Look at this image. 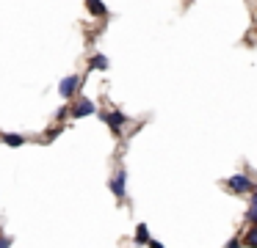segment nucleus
I'll use <instances>...</instances> for the list:
<instances>
[{"mask_svg":"<svg viewBox=\"0 0 257 248\" xmlns=\"http://www.w3.org/2000/svg\"><path fill=\"white\" fill-rule=\"evenodd\" d=\"M150 240H152V237H150V229L141 223L139 229H136V242H139V245H144V242H150Z\"/></svg>","mask_w":257,"mask_h":248,"instance_id":"nucleus-8","label":"nucleus"},{"mask_svg":"<svg viewBox=\"0 0 257 248\" xmlns=\"http://www.w3.org/2000/svg\"><path fill=\"white\" fill-rule=\"evenodd\" d=\"M89 69H108V58L105 55H94V58L89 61Z\"/></svg>","mask_w":257,"mask_h":248,"instance_id":"nucleus-9","label":"nucleus"},{"mask_svg":"<svg viewBox=\"0 0 257 248\" xmlns=\"http://www.w3.org/2000/svg\"><path fill=\"white\" fill-rule=\"evenodd\" d=\"M0 141L6 143V146H23L25 138L17 135V132H0Z\"/></svg>","mask_w":257,"mask_h":248,"instance_id":"nucleus-7","label":"nucleus"},{"mask_svg":"<svg viewBox=\"0 0 257 248\" xmlns=\"http://www.w3.org/2000/svg\"><path fill=\"white\" fill-rule=\"evenodd\" d=\"M0 245H12V237H0Z\"/></svg>","mask_w":257,"mask_h":248,"instance_id":"nucleus-12","label":"nucleus"},{"mask_svg":"<svg viewBox=\"0 0 257 248\" xmlns=\"http://www.w3.org/2000/svg\"><path fill=\"white\" fill-rule=\"evenodd\" d=\"M94 102L91 99H80V102H75V108H72V119H80V116H91L94 113Z\"/></svg>","mask_w":257,"mask_h":248,"instance_id":"nucleus-5","label":"nucleus"},{"mask_svg":"<svg viewBox=\"0 0 257 248\" xmlns=\"http://www.w3.org/2000/svg\"><path fill=\"white\" fill-rule=\"evenodd\" d=\"M246 215H249L251 223H257V193L251 196V207H249V212H246Z\"/></svg>","mask_w":257,"mask_h":248,"instance_id":"nucleus-11","label":"nucleus"},{"mask_svg":"<svg viewBox=\"0 0 257 248\" xmlns=\"http://www.w3.org/2000/svg\"><path fill=\"white\" fill-rule=\"evenodd\" d=\"M124 185H127V171L119 168L116 174H113V179H111V185H108V187H111V193L116 198H124Z\"/></svg>","mask_w":257,"mask_h":248,"instance_id":"nucleus-3","label":"nucleus"},{"mask_svg":"<svg viewBox=\"0 0 257 248\" xmlns=\"http://www.w3.org/2000/svg\"><path fill=\"white\" fill-rule=\"evenodd\" d=\"M246 245H251V248H254V245H257V223H254V226H251V229H249V231H246Z\"/></svg>","mask_w":257,"mask_h":248,"instance_id":"nucleus-10","label":"nucleus"},{"mask_svg":"<svg viewBox=\"0 0 257 248\" xmlns=\"http://www.w3.org/2000/svg\"><path fill=\"white\" fill-rule=\"evenodd\" d=\"M102 121H105L108 127H111L113 135H122V127H124V113L122 110H111V113H102Z\"/></svg>","mask_w":257,"mask_h":248,"instance_id":"nucleus-2","label":"nucleus"},{"mask_svg":"<svg viewBox=\"0 0 257 248\" xmlns=\"http://www.w3.org/2000/svg\"><path fill=\"white\" fill-rule=\"evenodd\" d=\"M86 9H89L94 17H105L108 14V6L102 3V0H86Z\"/></svg>","mask_w":257,"mask_h":248,"instance_id":"nucleus-6","label":"nucleus"},{"mask_svg":"<svg viewBox=\"0 0 257 248\" xmlns=\"http://www.w3.org/2000/svg\"><path fill=\"white\" fill-rule=\"evenodd\" d=\"M78 86H80V77L78 75H69V77H64V80L58 83V94H61L64 99H69L75 91H78Z\"/></svg>","mask_w":257,"mask_h":248,"instance_id":"nucleus-4","label":"nucleus"},{"mask_svg":"<svg viewBox=\"0 0 257 248\" xmlns=\"http://www.w3.org/2000/svg\"><path fill=\"white\" fill-rule=\"evenodd\" d=\"M227 187L232 193H251V190H254V182H251L246 174H235V176H229V179H227Z\"/></svg>","mask_w":257,"mask_h":248,"instance_id":"nucleus-1","label":"nucleus"}]
</instances>
